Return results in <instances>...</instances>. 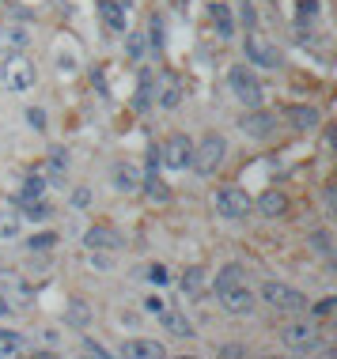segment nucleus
<instances>
[{
  "instance_id": "1",
  "label": "nucleus",
  "mask_w": 337,
  "mask_h": 359,
  "mask_svg": "<svg viewBox=\"0 0 337 359\" xmlns=\"http://www.w3.org/2000/svg\"><path fill=\"white\" fill-rule=\"evenodd\" d=\"M0 83H4V91H12V95L31 91V87L38 83L34 61H31L23 50H19V53H8V57H4V69H0Z\"/></svg>"
},
{
  "instance_id": "2",
  "label": "nucleus",
  "mask_w": 337,
  "mask_h": 359,
  "mask_svg": "<svg viewBox=\"0 0 337 359\" xmlns=\"http://www.w3.org/2000/svg\"><path fill=\"white\" fill-rule=\"evenodd\" d=\"M224 155H227V140L220 137V133H205L201 144H194V159H190V167L197 174H216L224 167Z\"/></svg>"
},
{
  "instance_id": "3",
  "label": "nucleus",
  "mask_w": 337,
  "mask_h": 359,
  "mask_svg": "<svg viewBox=\"0 0 337 359\" xmlns=\"http://www.w3.org/2000/svg\"><path fill=\"white\" fill-rule=\"evenodd\" d=\"M262 303L273 306V310H284V314H303L307 306V295L288 284H277V280H269V284H262Z\"/></svg>"
},
{
  "instance_id": "4",
  "label": "nucleus",
  "mask_w": 337,
  "mask_h": 359,
  "mask_svg": "<svg viewBox=\"0 0 337 359\" xmlns=\"http://www.w3.org/2000/svg\"><path fill=\"white\" fill-rule=\"evenodd\" d=\"M281 341H284V348H288V352H296V355H307V352H319V344H322V333H319V325H311V322H292V325H284Z\"/></svg>"
},
{
  "instance_id": "5",
  "label": "nucleus",
  "mask_w": 337,
  "mask_h": 359,
  "mask_svg": "<svg viewBox=\"0 0 337 359\" xmlns=\"http://www.w3.org/2000/svg\"><path fill=\"white\" fill-rule=\"evenodd\" d=\"M227 87L243 106H262V83H258V76L250 72L246 65H235V69L227 72Z\"/></svg>"
},
{
  "instance_id": "6",
  "label": "nucleus",
  "mask_w": 337,
  "mask_h": 359,
  "mask_svg": "<svg viewBox=\"0 0 337 359\" xmlns=\"http://www.w3.org/2000/svg\"><path fill=\"white\" fill-rule=\"evenodd\" d=\"M216 212H220L224 219H246L250 212H254V201H250L246 189L224 186V189H216Z\"/></svg>"
},
{
  "instance_id": "7",
  "label": "nucleus",
  "mask_w": 337,
  "mask_h": 359,
  "mask_svg": "<svg viewBox=\"0 0 337 359\" xmlns=\"http://www.w3.org/2000/svg\"><path fill=\"white\" fill-rule=\"evenodd\" d=\"M216 299L224 303L227 314H235V318H243V314H254V291L246 287V280L243 284H227V287H216Z\"/></svg>"
},
{
  "instance_id": "8",
  "label": "nucleus",
  "mask_w": 337,
  "mask_h": 359,
  "mask_svg": "<svg viewBox=\"0 0 337 359\" xmlns=\"http://www.w3.org/2000/svg\"><path fill=\"white\" fill-rule=\"evenodd\" d=\"M121 246H125L121 235L114 227H107V223H95V227L84 231V250L88 254H118Z\"/></svg>"
},
{
  "instance_id": "9",
  "label": "nucleus",
  "mask_w": 337,
  "mask_h": 359,
  "mask_svg": "<svg viewBox=\"0 0 337 359\" xmlns=\"http://www.w3.org/2000/svg\"><path fill=\"white\" fill-rule=\"evenodd\" d=\"M190 159H194V140L182 137V133H175V137L159 148V163H163V167H171V170H186Z\"/></svg>"
},
{
  "instance_id": "10",
  "label": "nucleus",
  "mask_w": 337,
  "mask_h": 359,
  "mask_svg": "<svg viewBox=\"0 0 337 359\" xmlns=\"http://www.w3.org/2000/svg\"><path fill=\"white\" fill-rule=\"evenodd\" d=\"M239 129L246 133L250 140H269L277 133V118L269 110H258V106H246V114L239 118Z\"/></svg>"
},
{
  "instance_id": "11",
  "label": "nucleus",
  "mask_w": 337,
  "mask_h": 359,
  "mask_svg": "<svg viewBox=\"0 0 337 359\" xmlns=\"http://www.w3.org/2000/svg\"><path fill=\"white\" fill-rule=\"evenodd\" d=\"M243 50H246V61H250V65H258V69H277V65H281V57H277V50L265 42L262 34H254V31L246 34Z\"/></svg>"
},
{
  "instance_id": "12",
  "label": "nucleus",
  "mask_w": 337,
  "mask_h": 359,
  "mask_svg": "<svg viewBox=\"0 0 337 359\" xmlns=\"http://www.w3.org/2000/svg\"><path fill=\"white\" fill-rule=\"evenodd\" d=\"M159 322H163V329H167V333L182 337V341H190V337H194V322H190L182 310H175V306H163V310H159Z\"/></svg>"
},
{
  "instance_id": "13",
  "label": "nucleus",
  "mask_w": 337,
  "mask_h": 359,
  "mask_svg": "<svg viewBox=\"0 0 337 359\" xmlns=\"http://www.w3.org/2000/svg\"><path fill=\"white\" fill-rule=\"evenodd\" d=\"M182 295H190V299H197V295H205V287H209V269L205 265H190L186 273H182Z\"/></svg>"
},
{
  "instance_id": "14",
  "label": "nucleus",
  "mask_w": 337,
  "mask_h": 359,
  "mask_svg": "<svg viewBox=\"0 0 337 359\" xmlns=\"http://www.w3.org/2000/svg\"><path fill=\"white\" fill-rule=\"evenodd\" d=\"M95 322V310L88 299H69V306H65V325L72 329H88Z\"/></svg>"
},
{
  "instance_id": "15",
  "label": "nucleus",
  "mask_w": 337,
  "mask_h": 359,
  "mask_svg": "<svg viewBox=\"0 0 337 359\" xmlns=\"http://www.w3.org/2000/svg\"><path fill=\"white\" fill-rule=\"evenodd\" d=\"M182 95H186V87H182L178 76H163V83H159V91H156V99H159L163 110H178Z\"/></svg>"
},
{
  "instance_id": "16",
  "label": "nucleus",
  "mask_w": 337,
  "mask_h": 359,
  "mask_svg": "<svg viewBox=\"0 0 337 359\" xmlns=\"http://www.w3.org/2000/svg\"><path fill=\"white\" fill-rule=\"evenodd\" d=\"M288 121H292L296 133H311V129H319L322 114L315 110V106H292V110H288Z\"/></svg>"
},
{
  "instance_id": "17",
  "label": "nucleus",
  "mask_w": 337,
  "mask_h": 359,
  "mask_svg": "<svg viewBox=\"0 0 337 359\" xmlns=\"http://www.w3.org/2000/svg\"><path fill=\"white\" fill-rule=\"evenodd\" d=\"M258 212H262L265 219H277V216H284L288 212V197L281 189H265L262 197H258Z\"/></svg>"
},
{
  "instance_id": "18",
  "label": "nucleus",
  "mask_w": 337,
  "mask_h": 359,
  "mask_svg": "<svg viewBox=\"0 0 337 359\" xmlns=\"http://www.w3.org/2000/svg\"><path fill=\"white\" fill-rule=\"evenodd\" d=\"M12 50V53H19V50H27V46H31V31H27V27H4L0 23V50Z\"/></svg>"
},
{
  "instance_id": "19",
  "label": "nucleus",
  "mask_w": 337,
  "mask_h": 359,
  "mask_svg": "<svg viewBox=\"0 0 337 359\" xmlns=\"http://www.w3.org/2000/svg\"><path fill=\"white\" fill-rule=\"evenodd\" d=\"M99 4V15H103V23L110 27V31H125V8L118 4V0H95Z\"/></svg>"
},
{
  "instance_id": "20",
  "label": "nucleus",
  "mask_w": 337,
  "mask_h": 359,
  "mask_svg": "<svg viewBox=\"0 0 337 359\" xmlns=\"http://www.w3.org/2000/svg\"><path fill=\"white\" fill-rule=\"evenodd\" d=\"M110 178H114V189H118V193H137L140 189V174L133 170L129 163H118Z\"/></svg>"
},
{
  "instance_id": "21",
  "label": "nucleus",
  "mask_w": 337,
  "mask_h": 359,
  "mask_svg": "<svg viewBox=\"0 0 337 359\" xmlns=\"http://www.w3.org/2000/svg\"><path fill=\"white\" fill-rule=\"evenodd\" d=\"M125 355H133V359H159V355H163V344H159V341H144V337H137V341L125 344Z\"/></svg>"
},
{
  "instance_id": "22",
  "label": "nucleus",
  "mask_w": 337,
  "mask_h": 359,
  "mask_svg": "<svg viewBox=\"0 0 337 359\" xmlns=\"http://www.w3.org/2000/svg\"><path fill=\"white\" fill-rule=\"evenodd\" d=\"M19 223H23V216H19L12 205H0V238L12 242L19 235Z\"/></svg>"
},
{
  "instance_id": "23",
  "label": "nucleus",
  "mask_w": 337,
  "mask_h": 359,
  "mask_svg": "<svg viewBox=\"0 0 337 359\" xmlns=\"http://www.w3.org/2000/svg\"><path fill=\"white\" fill-rule=\"evenodd\" d=\"M246 280V269L243 265H224L216 273V280H213V287H227V284H243Z\"/></svg>"
},
{
  "instance_id": "24",
  "label": "nucleus",
  "mask_w": 337,
  "mask_h": 359,
  "mask_svg": "<svg viewBox=\"0 0 337 359\" xmlns=\"http://www.w3.org/2000/svg\"><path fill=\"white\" fill-rule=\"evenodd\" d=\"M23 219H34L42 223L46 216H50V205H46V197H34V201H23V212H19Z\"/></svg>"
},
{
  "instance_id": "25",
  "label": "nucleus",
  "mask_w": 337,
  "mask_h": 359,
  "mask_svg": "<svg viewBox=\"0 0 337 359\" xmlns=\"http://www.w3.org/2000/svg\"><path fill=\"white\" fill-rule=\"evenodd\" d=\"M19 193H23V201L46 197V178H42V174H27V178H23V189H19Z\"/></svg>"
},
{
  "instance_id": "26",
  "label": "nucleus",
  "mask_w": 337,
  "mask_h": 359,
  "mask_svg": "<svg viewBox=\"0 0 337 359\" xmlns=\"http://www.w3.org/2000/svg\"><path fill=\"white\" fill-rule=\"evenodd\" d=\"M213 23H216V31H220V38H231V31H235V27H231V12H227V4H213Z\"/></svg>"
},
{
  "instance_id": "27",
  "label": "nucleus",
  "mask_w": 337,
  "mask_h": 359,
  "mask_svg": "<svg viewBox=\"0 0 337 359\" xmlns=\"http://www.w3.org/2000/svg\"><path fill=\"white\" fill-rule=\"evenodd\" d=\"M57 242H61V238H57L53 231H42V235H31V238H27V250H31V254H46V250L57 246Z\"/></svg>"
},
{
  "instance_id": "28",
  "label": "nucleus",
  "mask_w": 337,
  "mask_h": 359,
  "mask_svg": "<svg viewBox=\"0 0 337 359\" xmlns=\"http://www.w3.org/2000/svg\"><path fill=\"white\" fill-rule=\"evenodd\" d=\"M19 348H23V333H15V329H0V355H15Z\"/></svg>"
},
{
  "instance_id": "29",
  "label": "nucleus",
  "mask_w": 337,
  "mask_h": 359,
  "mask_svg": "<svg viewBox=\"0 0 337 359\" xmlns=\"http://www.w3.org/2000/svg\"><path fill=\"white\" fill-rule=\"evenodd\" d=\"M148 106H152V76L144 72V76H140V87H137V99H133V110L144 114Z\"/></svg>"
},
{
  "instance_id": "30",
  "label": "nucleus",
  "mask_w": 337,
  "mask_h": 359,
  "mask_svg": "<svg viewBox=\"0 0 337 359\" xmlns=\"http://www.w3.org/2000/svg\"><path fill=\"white\" fill-rule=\"evenodd\" d=\"M296 19L300 23H315L319 19V0H296Z\"/></svg>"
},
{
  "instance_id": "31",
  "label": "nucleus",
  "mask_w": 337,
  "mask_h": 359,
  "mask_svg": "<svg viewBox=\"0 0 337 359\" xmlns=\"http://www.w3.org/2000/svg\"><path fill=\"white\" fill-rule=\"evenodd\" d=\"M76 53L72 50H65V46H57V69H61V76H69V72H76Z\"/></svg>"
},
{
  "instance_id": "32",
  "label": "nucleus",
  "mask_w": 337,
  "mask_h": 359,
  "mask_svg": "<svg viewBox=\"0 0 337 359\" xmlns=\"http://www.w3.org/2000/svg\"><path fill=\"white\" fill-rule=\"evenodd\" d=\"M50 167H53V178L61 182L65 167H69V151H65V148H50Z\"/></svg>"
},
{
  "instance_id": "33",
  "label": "nucleus",
  "mask_w": 337,
  "mask_h": 359,
  "mask_svg": "<svg viewBox=\"0 0 337 359\" xmlns=\"http://www.w3.org/2000/svg\"><path fill=\"white\" fill-rule=\"evenodd\" d=\"M144 276H148V284H156V287L171 284V280H167V265H159V261H152V265L144 269Z\"/></svg>"
},
{
  "instance_id": "34",
  "label": "nucleus",
  "mask_w": 337,
  "mask_h": 359,
  "mask_svg": "<svg viewBox=\"0 0 337 359\" xmlns=\"http://www.w3.org/2000/svg\"><path fill=\"white\" fill-rule=\"evenodd\" d=\"M27 121H31V129H34V133H42V129H46V114L38 110V106H31V110H27Z\"/></svg>"
},
{
  "instance_id": "35",
  "label": "nucleus",
  "mask_w": 337,
  "mask_h": 359,
  "mask_svg": "<svg viewBox=\"0 0 337 359\" xmlns=\"http://www.w3.org/2000/svg\"><path fill=\"white\" fill-rule=\"evenodd\" d=\"M239 15H243V23L250 27V31H254V23H258V15H254V4H250V0H243V4H239Z\"/></svg>"
},
{
  "instance_id": "36",
  "label": "nucleus",
  "mask_w": 337,
  "mask_h": 359,
  "mask_svg": "<svg viewBox=\"0 0 337 359\" xmlns=\"http://www.w3.org/2000/svg\"><path fill=\"white\" fill-rule=\"evenodd\" d=\"M125 38H129V57L137 61V57L144 53V34H125Z\"/></svg>"
},
{
  "instance_id": "37",
  "label": "nucleus",
  "mask_w": 337,
  "mask_h": 359,
  "mask_svg": "<svg viewBox=\"0 0 337 359\" xmlns=\"http://www.w3.org/2000/svg\"><path fill=\"white\" fill-rule=\"evenodd\" d=\"M163 306H167V303H163L159 295H148V299H144V310H148V314H159Z\"/></svg>"
},
{
  "instance_id": "38",
  "label": "nucleus",
  "mask_w": 337,
  "mask_h": 359,
  "mask_svg": "<svg viewBox=\"0 0 337 359\" xmlns=\"http://www.w3.org/2000/svg\"><path fill=\"white\" fill-rule=\"evenodd\" d=\"M330 310H333V299H322V303H315V310H311V314H315V318H326Z\"/></svg>"
},
{
  "instance_id": "39",
  "label": "nucleus",
  "mask_w": 337,
  "mask_h": 359,
  "mask_svg": "<svg viewBox=\"0 0 337 359\" xmlns=\"http://www.w3.org/2000/svg\"><path fill=\"white\" fill-rule=\"evenodd\" d=\"M88 201H91V193H88V189H84V186H80V189H76V193H72V205H80V208H84V205H88Z\"/></svg>"
},
{
  "instance_id": "40",
  "label": "nucleus",
  "mask_w": 337,
  "mask_h": 359,
  "mask_svg": "<svg viewBox=\"0 0 337 359\" xmlns=\"http://www.w3.org/2000/svg\"><path fill=\"white\" fill-rule=\"evenodd\" d=\"M315 238V246H319V254H330V238L326 235H311Z\"/></svg>"
},
{
  "instance_id": "41",
  "label": "nucleus",
  "mask_w": 337,
  "mask_h": 359,
  "mask_svg": "<svg viewBox=\"0 0 337 359\" xmlns=\"http://www.w3.org/2000/svg\"><path fill=\"white\" fill-rule=\"evenodd\" d=\"M8 314H15V310H12V303H8V295L0 291V318H8Z\"/></svg>"
},
{
  "instance_id": "42",
  "label": "nucleus",
  "mask_w": 337,
  "mask_h": 359,
  "mask_svg": "<svg viewBox=\"0 0 337 359\" xmlns=\"http://www.w3.org/2000/svg\"><path fill=\"white\" fill-rule=\"evenodd\" d=\"M84 352H91V355H107V348L95 344V341H88V344H84Z\"/></svg>"
},
{
  "instance_id": "43",
  "label": "nucleus",
  "mask_w": 337,
  "mask_h": 359,
  "mask_svg": "<svg viewBox=\"0 0 337 359\" xmlns=\"http://www.w3.org/2000/svg\"><path fill=\"white\" fill-rule=\"evenodd\" d=\"M220 355H243V348H235V344H224V348H220Z\"/></svg>"
},
{
  "instance_id": "44",
  "label": "nucleus",
  "mask_w": 337,
  "mask_h": 359,
  "mask_svg": "<svg viewBox=\"0 0 337 359\" xmlns=\"http://www.w3.org/2000/svg\"><path fill=\"white\" fill-rule=\"evenodd\" d=\"M171 4H175L178 12H186V8H190V0H171Z\"/></svg>"
},
{
  "instance_id": "45",
  "label": "nucleus",
  "mask_w": 337,
  "mask_h": 359,
  "mask_svg": "<svg viewBox=\"0 0 337 359\" xmlns=\"http://www.w3.org/2000/svg\"><path fill=\"white\" fill-rule=\"evenodd\" d=\"M118 4H121V8H125V12H129V4H133V0H118Z\"/></svg>"
}]
</instances>
